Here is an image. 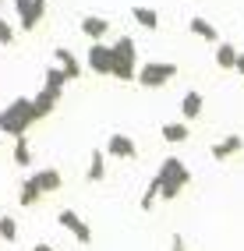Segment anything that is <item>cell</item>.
Masks as SVG:
<instances>
[{"instance_id":"484cf974","label":"cell","mask_w":244,"mask_h":251,"mask_svg":"<svg viewBox=\"0 0 244 251\" xmlns=\"http://www.w3.org/2000/svg\"><path fill=\"white\" fill-rule=\"evenodd\" d=\"M237 75H244V50H241V53H237V68H234Z\"/></svg>"},{"instance_id":"5b68a950","label":"cell","mask_w":244,"mask_h":251,"mask_svg":"<svg viewBox=\"0 0 244 251\" xmlns=\"http://www.w3.org/2000/svg\"><path fill=\"white\" fill-rule=\"evenodd\" d=\"M89 68H92V75H110V68H113V46H103V39L92 43L89 46Z\"/></svg>"},{"instance_id":"9a60e30c","label":"cell","mask_w":244,"mask_h":251,"mask_svg":"<svg viewBox=\"0 0 244 251\" xmlns=\"http://www.w3.org/2000/svg\"><path fill=\"white\" fill-rule=\"evenodd\" d=\"M43 198V191H39V184H36V177H28L25 184H22V191H18V205L22 209H32Z\"/></svg>"},{"instance_id":"4316f807","label":"cell","mask_w":244,"mask_h":251,"mask_svg":"<svg viewBox=\"0 0 244 251\" xmlns=\"http://www.w3.org/2000/svg\"><path fill=\"white\" fill-rule=\"evenodd\" d=\"M32 251H53L50 244H36V248H32Z\"/></svg>"},{"instance_id":"8fae6325","label":"cell","mask_w":244,"mask_h":251,"mask_svg":"<svg viewBox=\"0 0 244 251\" xmlns=\"http://www.w3.org/2000/svg\"><path fill=\"white\" fill-rule=\"evenodd\" d=\"M188 28H191V36H198V39H205V43H220V36H216V25L209 22V18H188Z\"/></svg>"},{"instance_id":"52a82bcc","label":"cell","mask_w":244,"mask_h":251,"mask_svg":"<svg viewBox=\"0 0 244 251\" xmlns=\"http://www.w3.org/2000/svg\"><path fill=\"white\" fill-rule=\"evenodd\" d=\"M106 152H110L113 159H135V156H138V145L127 138V135H121V131H113L110 142H106Z\"/></svg>"},{"instance_id":"d6986e66","label":"cell","mask_w":244,"mask_h":251,"mask_svg":"<svg viewBox=\"0 0 244 251\" xmlns=\"http://www.w3.org/2000/svg\"><path fill=\"white\" fill-rule=\"evenodd\" d=\"M68 75H64V68H60V64H53V68H46V81H43V85L46 89H53V92H64V85H68Z\"/></svg>"},{"instance_id":"ba28073f","label":"cell","mask_w":244,"mask_h":251,"mask_svg":"<svg viewBox=\"0 0 244 251\" xmlns=\"http://www.w3.org/2000/svg\"><path fill=\"white\" fill-rule=\"evenodd\" d=\"M53 60L64 68V75H68L71 81H74V78H81V64H78V57L71 53L68 46H57V50H53Z\"/></svg>"},{"instance_id":"7c38bea8","label":"cell","mask_w":244,"mask_h":251,"mask_svg":"<svg viewBox=\"0 0 244 251\" xmlns=\"http://www.w3.org/2000/svg\"><path fill=\"white\" fill-rule=\"evenodd\" d=\"M57 99H60V92H53V89H39V96L36 99H32V106H36V117H39V121H43V117L46 113H53V106H57Z\"/></svg>"},{"instance_id":"603a6c76","label":"cell","mask_w":244,"mask_h":251,"mask_svg":"<svg viewBox=\"0 0 244 251\" xmlns=\"http://www.w3.org/2000/svg\"><path fill=\"white\" fill-rule=\"evenodd\" d=\"M156 198H159V177H152V180H149V188H145V195H142V209L149 212V209L156 205Z\"/></svg>"},{"instance_id":"4fadbf2b","label":"cell","mask_w":244,"mask_h":251,"mask_svg":"<svg viewBox=\"0 0 244 251\" xmlns=\"http://www.w3.org/2000/svg\"><path fill=\"white\" fill-rule=\"evenodd\" d=\"M237 53H241V50H237L234 43H216V68L234 71V68H237Z\"/></svg>"},{"instance_id":"3957f363","label":"cell","mask_w":244,"mask_h":251,"mask_svg":"<svg viewBox=\"0 0 244 251\" xmlns=\"http://www.w3.org/2000/svg\"><path fill=\"white\" fill-rule=\"evenodd\" d=\"M177 75V64H159V60H152V64H145V68H138V85L142 89H159V85H167V81Z\"/></svg>"},{"instance_id":"2e32d148","label":"cell","mask_w":244,"mask_h":251,"mask_svg":"<svg viewBox=\"0 0 244 251\" xmlns=\"http://www.w3.org/2000/svg\"><path fill=\"white\" fill-rule=\"evenodd\" d=\"M159 135L167 138V142H173V145H181V142H188V121H177V124H163L159 127Z\"/></svg>"},{"instance_id":"8992f818","label":"cell","mask_w":244,"mask_h":251,"mask_svg":"<svg viewBox=\"0 0 244 251\" xmlns=\"http://www.w3.org/2000/svg\"><path fill=\"white\" fill-rule=\"evenodd\" d=\"M57 223H60L64 230H71L74 237H78V244H89V241H92V230H89V223L81 220V216H74L71 209H64V212H57Z\"/></svg>"},{"instance_id":"9c48e42d","label":"cell","mask_w":244,"mask_h":251,"mask_svg":"<svg viewBox=\"0 0 244 251\" xmlns=\"http://www.w3.org/2000/svg\"><path fill=\"white\" fill-rule=\"evenodd\" d=\"M244 149V138L241 135H226L223 142H216L213 145V159H230V156H237Z\"/></svg>"},{"instance_id":"cb8c5ba5","label":"cell","mask_w":244,"mask_h":251,"mask_svg":"<svg viewBox=\"0 0 244 251\" xmlns=\"http://www.w3.org/2000/svg\"><path fill=\"white\" fill-rule=\"evenodd\" d=\"M11 43H14V28L0 18V46H11Z\"/></svg>"},{"instance_id":"ffe728a7","label":"cell","mask_w":244,"mask_h":251,"mask_svg":"<svg viewBox=\"0 0 244 251\" xmlns=\"http://www.w3.org/2000/svg\"><path fill=\"white\" fill-rule=\"evenodd\" d=\"M181 113H184V121H195V117L202 113V96H198V92H184V99H181Z\"/></svg>"},{"instance_id":"d4e9b609","label":"cell","mask_w":244,"mask_h":251,"mask_svg":"<svg viewBox=\"0 0 244 251\" xmlns=\"http://www.w3.org/2000/svg\"><path fill=\"white\" fill-rule=\"evenodd\" d=\"M170 251H188V248H184V237H181V233H173V237H170Z\"/></svg>"},{"instance_id":"277c9868","label":"cell","mask_w":244,"mask_h":251,"mask_svg":"<svg viewBox=\"0 0 244 251\" xmlns=\"http://www.w3.org/2000/svg\"><path fill=\"white\" fill-rule=\"evenodd\" d=\"M14 11H18V22L25 32L39 28V22L46 18V0H14Z\"/></svg>"},{"instance_id":"ac0fdd59","label":"cell","mask_w":244,"mask_h":251,"mask_svg":"<svg viewBox=\"0 0 244 251\" xmlns=\"http://www.w3.org/2000/svg\"><path fill=\"white\" fill-rule=\"evenodd\" d=\"M106 177V159H103V149H92V156H89V180L92 184H99Z\"/></svg>"},{"instance_id":"7a4b0ae2","label":"cell","mask_w":244,"mask_h":251,"mask_svg":"<svg viewBox=\"0 0 244 251\" xmlns=\"http://www.w3.org/2000/svg\"><path fill=\"white\" fill-rule=\"evenodd\" d=\"M156 177H159V198H167V202H173V198L191 184V170H188L177 156H167V159H163V166H159Z\"/></svg>"},{"instance_id":"5bb4252c","label":"cell","mask_w":244,"mask_h":251,"mask_svg":"<svg viewBox=\"0 0 244 251\" xmlns=\"http://www.w3.org/2000/svg\"><path fill=\"white\" fill-rule=\"evenodd\" d=\"M36 177V184H39V191L43 195H50V191H60V184H64V177H60V170H39V174H32Z\"/></svg>"},{"instance_id":"7402d4cb","label":"cell","mask_w":244,"mask_h":251,"mask_svg":"<svg viewBox=\"0 0 244 251\" xmlns=\"http://www.w3.org/2000/svg\"><path fill=\"white\" fill-rule=\"evenodd\" d=\"M14 163H18V166H28V163H32V149H28L25 135L14 138Z\"/></svg>"},{"instance_id":"30bf717a","label":"cell","mask_w":244,"mask_h":251,"mask_svg":"<svg viewBox=\"0 0 244 251\" xmlns=\"http://www.w3.org/2000/svg\"><path fill=\"white\" fill-rule=\"evenodd\" d=\"M81 32H85L92 43H99L106 32H110V22L106 18H96V14H85V18H81Z\"/></svg>"},{"instance_id":"44dd1931","label":"cell","mask_w":244,"mask_h":251,"mask_svg":"<svg viewBox=\"0 0 244 251\" xmlns=\"http://www.w3.org/2000/svg\"><path fill=\"white\" fill-rule=\"evenodd\" d=\"M0 241H7V244L18 241V223H14V216H0Z\"/></svg>"},{"instance_id":"e0dca14e","label":"cell","mask_w":244,"mask_h":251,"mask_svg":"<svg viewBox=\"0 0 244 251\" xmlns=\"http://www.w3.org/2000/svg\"><path fill=\"white\" fill-rule=\"evenodd\" d=\"M131 18H135L142 28H149V32L159 28V11H152V7H131Z\"/></svg>"},{"instance_id":"6da1fadb","label":"cell","mask_w":244,"mask_h":251,"mask_svg":"<svg viewBox=\"0 0 244 251\" xmlns=\"http://www.w3.org/2000/svg\"><path fill=\"white\" fill-rule=\"evenodd\" d=\"M36 121H39L36 106H32V99H25V96H18L14 103H7L4 110H0V131L11 135V138H22Z\"/></svg>"}]
</instances>
